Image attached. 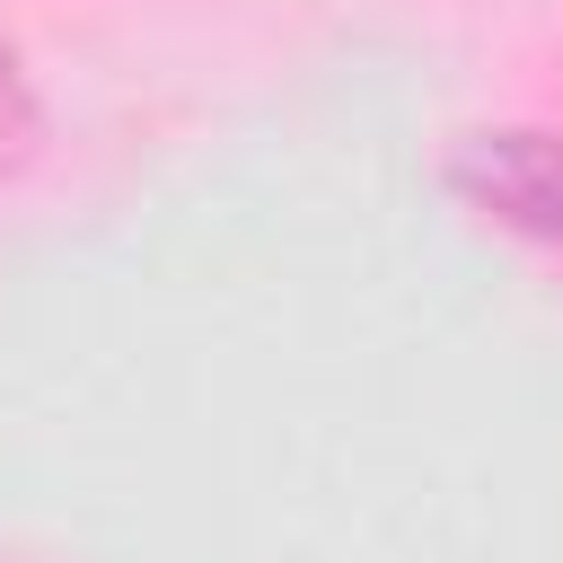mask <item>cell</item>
Instances as JSON below:
<instances>
[{
	"mask_svg": "<svg viewBox=\"0 0 563 563\" xmlns=\"http://www.w3.org/2000/svg\"><path fill=\"white\" fill-rule=\"evenodd\" d=\"M18 132H26V97H18V62H9V44H0V158H9Z\"/></svg>",
	"mask_w": 563,
	"mask_h": 563,
	"instance_id": "7a4b0ae2",
	"label": "cell"
},
{
	"mask_svg": "<svg viewBox=\"0 0 563 563\" xmlns=\"http://www.w3.org/2000/svg\"><path fill=\"white\" fill-rule=\"evenodd\" d=\"M449 185L501 229L563 255V132H466L449 158Z\"/></svg>",
	"mask_w": 563,
	"mask_h": 563,
	"instance_id": "6da1fadb",
	"label": "cell"
}]
</instances>
